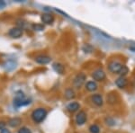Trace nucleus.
<instances>
[{
  "instance_id": "nucleus-23",
  "label": "nucleus",
  "mask_w": 135,
  "mask_h": 133,
  "mask_svg": "<svg viewBox=\"0 0 135 133\" xmlns=\"http://www.w3.org/2000/svg\"><path fill=\"white\" fill-rule=\"evenodd\" d=\"M5 6H6L5 2L0 1V9H2V8H3V7H5Z\"/></svg>"
},
{
  "instance_id": "nucleus-13",
  "label": "nucleus",
  "mask_w": 135,
  "mask_h": 133,
  "mask_svg": "<svg viewBox=\"0 0 135 133\" xmlns=\"http://www.w3.org/2000/svg\"><path fill=\"white\" fill-rule=\"evenodd\" d=\"M86 88L90 92H94V91H95L97 89V85L94 81H88L86 85Z\"/></svg>"
},
{
  "instance_id": "nucleus-11",
  "label": "nucleus",
  "mask_w": 135,
  "mask_h": 133,
  "mask_svg": "<svg viewBox=\"0 0 135 133\" xmlns=\"http://www.w3.org/2000/svg\"><path fill=\"white\" fill-rule=\"evenodd\" d=\"M79 107H80L79 104L77 102H70V104H69L67 105L68 111H69V112H77L78 109H79Z\"/></svg>"
},
{
  "instance_id": "nucleus-21",
  "label": "nucleus",
  "mask_w": 135,
  "mask_h": 133,
  "mask_svg": "<svg viewBox=\"0 0 135 133\" xmlns=\"http://www.w3.org/2000/svg\"><path fill=\"white\" fill-rule=\"evenodd\" d=\"M6 123L4 122V121H0V130H4V129H6Z\"/></svg>"
},
{
  "instance_id": "nucleus-18",
  "label": "nucleus",
  "mask_w": 135,
  "mask_h": 133,
  "mask_svg": "<svg viewBox=\"0 0 135 133\" xmlns=\"http://www.w3.org/2000/svg\"><path fill=\"white\" fill-rule=\"evenodd\" d=\"M32 29L34 30V31H42V30H44V26L42 24H40V23H34V24H32Z\"/></svg>"
},
{
  "instance_id": "nucleus-5",
  "label": "nucleus",
  "mask_w": 135,
  "mask_h": 133,
  "mask_svg": "<svg viewBox=\"0 0 135 133\" xmlns=\"http://www.w3.org/2000/svg\"><path fill=\"white\" fill-rule=\"evenodd\" d=\"M92 77L97 81H103L105 79V73L102 69H97L95 71L93 72Z\"/></svg>"
},
{
  "instance_id": "nucleus-1",
  "label": "nucleus",
  "mask_w": 135,
  "mask_h": 133,
  "mask_svg": "<svg viewBox=\"0 0 135 133\" xmlns=\"http://www.w3.org/2000/svg\"><path fill=\"white\" fill-rule=\"evenodd\" d=\"M30 102H31V100L26 98L23 93L19 92L16 93V97L14 99V106L16 108H20L23 107V106L28 105V104H30Z\"/></svg>"
},
{
  "instance_id": "nucleus-16",
  "label": "nucleus",
  "mask_w": 135,
  "mask_h": 133,
  "mask_svg": "<svg viewBox=\"0 0 135 133\" xmlns=\"http://www.w3.org/2000/svg\"><path fill=\"white\" fill-rule=\"evenodd\" d=\"M65 96H66L67 99H72V98L75 97V93H74L72 89H68L65 92Z\"/></svg>"
},
{
  "instance_id": "nucleus-24",
  "label": "nucleus",
  "mask_w": 135,
  "mask_h": 133,
  "mask_svg": "<svg viewBox=\"0 0 135 133\" xmlns=\"http://www.w3.org/2000/svg\"><path fill=\"white\" fill-rule=\"evenodd\" d=\"M129 49L131 50L132 51H133V52H135V44H133V45H132V46H130V48Z\"/></svg>"
},
{
  "instance_id": "nucleus-4",
  "label": "nucleus",
  "mask_w": 135,
  "mask_h": 133,
  "mask_svg": "<svg viewBox=\"0 0 135 133\" xmlns=\"http://www.w3.org/2000/svg\"><path fill=\"white\" fill-rule=\"evenodd\" d=\"M123 67V64L120 63L119 61H116V60H114V61L110 62L109 65H108V68L111 72L113 73H118L120 71V69Z\"/></svg>"
},
{
  "instance_id": "nucleus-19",
  "label": "nucleus",
  "mask_w": 135,
  "mask_h": 133,
  "mask_svg": "<svg viewBox=\"0 0 135 133\" xmlns=\"http://www.w3.org/2000/svg\"><path fill=\"white\" fill-rule=\"evenodd\" d=\"M89 131L91 133H99L100 129L97 125H91L90 128H89Z\"/></svg>"
},
{
  "instance_id": "nucleus-15",
  "label": "nucleus",
  "mask_w": 135,
  "mask_h": 133,
  "mask_svg": "<svg viewBox=\"0 0 135 133\" xmlns=\"http://www.w3.org/2000/svg\"><path fill=\"white\" fill-rule=\"evenodd\" d=\"M21 121V119H19V118H13V119H11L9 121L8 124L11 127H17L18 125H20Z\"/></svg>"
},
{
  "instance_id": "nucleus-20",
  "label": "nucleus",
  "mask_w": 135,
  "mask_h": 133,
  "mask_svg": "<svg viewBox=\"0 0 135 133\" xmlns=\"http://www.w3.org/2000/svg\"><path fill=\"white\" fill-rule=\"evenodd\" d=\"M18 133H32V132H31V130H30L28 128L23 127V128H21L20 130H18Z\"/></svg>"
},
{
  "instance_id": "nucleus-9",
  "label": "nucleus",
  "mask_w": 135,
  "mask_h": 133,
  "mask_svg": "<svg viewBox=\"0 0 135 133\" xmlns=\"http://www.w3.org/2000/svg\"><path fill=\"white\" fill-rule=\"evenodd\" d=\"M42 22L43 23H46V24H51L53 23L54 21V16L51 14H43L42 16Z\"/></svg>"
},
{
  "instance_id": "nucleus-3",
  "label": "nucleus",
  "mask_w": 135,
  "mask_h": 133,
  "mask_svg": "<svg viewBox=\"0 0 135 133\" xmlns=\"http://www.w3.org/2000/svg\"><path fill=\"white\" fill-rule=\"evenodd\" d=\"M86 75H85L84 73H79L78 75H77V77H75V79H74V86H75L76 88H80L82 86H83V84L86 81Z\"/></svg>"
},
{
  "instance_id": "nucleus-8",
  "label": "nucleus",
  "mask_w": 135,
  "mask_h": 133,
  "mask_svg": "<svg viewBox=\"0 0 135 133\" xmlns=\"http://www.w3.org/2000/svg\"><path fill=\"white\" fill-rule=\"evenodd\" d=\"M51 60V58H50L49 56H45V55H40V56H37L35 58V61L39 64H42V65H45V64H48L50 63Z\"/></svg>"
},
{
  "instance_id": "nucleus-12",
  "label": "nucleus",
  "mask_w": 135,
  "mask_h": 133,
  "mask_svg": "<svg viewBox=\"0 0 135 133\" xmlns=\"http://www.w3.org/2000/svg\"><path fill=\"white\" fill-rule=\"evenodd\" d=\"M115 85L119 87V88H123L127 86V79L125 77H120L117 78L116 81H115Z\"/></svg>"
},
{
  "instance_id": "nucleus-22",
  "label": "nucleus",
  "mask_w": 135,
  "mask_h": 133,
  "mask_svg": "<svg viewBox=\"0 0 135 133\" xmlns=\"http://www.w3.org/2000/svg\"><path fill=\"white\" fill-rule=\"evenodd\" d=\"M0 133H11L10 130H8L7 129H4V130H2L1 131H0Z\"/></svg>"
},
{
  "instance_id": "nucleus-10",
  "label": "nucleus",
  "mask_w": 135,
  "mask_h": 133,
  "mask_svg": "<svg viewBox=\"0 0 135 133\" xmlns=\"http://www.w3.org/2000/svg\"><path fill=\"white\" fill-rule=\"evenodd\" d=\"M91 99H92V102L95 104V105H97V106L103 105L104 100H103V97H102L100 95H92Z\"/></svg>"
},
{
  "instance_id": "nucleus-17",
  "label": "nucleus",
  "mask_w": 135,
  "mask_h": 133,
  "mask_svg": "<svg viewBox=\"0 0 135 133\" xmlns=\"http://www.w3.org/2000/svg\"><path fill=\"white\" fill-rule=\"evenodd\" d=\"M128 72H129V68H128L126 66H124V65H123V67H122L121 69H120L118 74L121 75V77H125V76L127 75Z\"/></svg>"
},
{
  "instance_id": "nucleus-6",
  "label": "nucleus",
  "mask_w": 135,
  "mask_h": 133,
  "mask_svg": "<svg viewBox=\"0 0 135 133\" xmlns=\"http://www.w3.org/2000/svg\"><path fill=\"white\" fill-rule=\"evenodd\" d=\"M10 37L12 38H20V37L23 35V29L20 27H15V28H12L10 30L9 32H8Z\"/></svg>"
},
{
  "instance_id": "nucleus-2",
  "label": "nucleus",
  "mask_w": 135,
  "mask_h": 133,
  "mask_svg": "<svg viewBox=\"0 0 135 133\" xmlns=\"http://www.w3.org/2000/svg\"><path fill=\"white\" fill-rule=\"evenodd\" d=\"M47 116V111L43 108H38L34 110L32 113V119L36 123H40L44 121V119Z\"/></svg>"
},
{
  "instance_id": "nucleus-14",
  "label": "nucleus",
  "mask_w": 135,
  "mask_h": 133,
  "mask_svg": "<svg viewBox=\"0 0 135 133\" xmlns=\"http://www.w3.org/2000/svg\"><path fill=\"white\" fill-rule=\"evenodd\" d=\"M53 68L56 72H58L59 74H62L64 72V66L60 63H54L53 64Z\"/></svg>"
},
{
  "instance_id": "nucleus-7",
  "label": "nucleus",
  "mask_w": 135,
  "mask_h": 133,
  "mask_svg": "<svg viewBox=\"0 0 135 133\" xmlns=\"http://www.w3.org/2000/svg\"><path fill=\"white\" fill-rule=\"evenodd\" d=\"M86 121V114L85 112L81 111L76 116V122H77L78 125H83Z\"/></svg>"
}]
</instances>
